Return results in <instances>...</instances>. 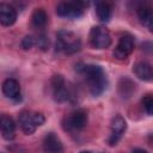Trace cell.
I'll return each mask as SVG.
<instances>
[{
  "label": "cell",
  "mask_w": 153,
  "mask_h": 153,
  "mask_svg": "<svg viewBox=\"0 0 153 153\" xmlns=\"http://www.w3.org/2000/svg\"><path fill=\"white\" fill-rule=\"evenodd\" d=\"M96 13L100 22L106 23V22H109L110 17H111V7L108 2L97 1L96 2Z\"/></svg>",
  "instance_id": "cell-16"
},
{
  "label": "cell",
  "mask_w": 153,
  "mask_h": 153,
  "mask_svg": "<svg viewBox=\"0 0 153 153\" xmlns=\"http://www.w3.org/2000/svg\"><path fill=\"white\" fill-rule=\"evenodd\" d=\"M133 71L135 75L141 80L148 81L153 79V67L147 62H136L133 67Z\"/></svg>",
  "instance_id": "cell-13"
},
{
  "label": "cell",
  "mask_w": 153,
  "mask_h": 153,
  "mask_svg": "<svg viewBox=\"0 0 153 153\" xmlns=\"http://www.w3.org/2000/svg\"><path fill=\"white\" fill-rule=\"evenodd\" d=\"M2 93L13 100H19L20 99V86L19 82L16 79H6L2 82Z\"/></svg>",
  "instance_id": "cell-11"
},
{
  "label": "cell",
  "mask_w": 153,
  "mask_h": 153,
  "mask_svg": "<svg viewBox=\"0 0 153 153\" xmlns=\"http://www.w3.org/2000/svg\"><path fill=\"white\" fill-rule=\"evenodd\" d=\"M80 153H91V152H88V151H82V152H80Z\"/></svg>",
  "instance_id": "cell-25"
},
{
  "label": "cell",
  "mask_w": 153,
  "mask_h": 153,
  "mask_svg": "<svg viewBox=\"0 0 153 153\" xmlns=\"http://www.w3.org/2000/svg\"><path fill=\"white\" fill-rule=\"evenodd\" d=\"M126 129H127V122L124 117H122L121 115H116L111 120V135L109 136V140H108L109 145L110 146L117 145V142L123 136Z\"/></svg>",
  "instance_id": "cell-5"
},
{
  "label": "cell",
  "mask_w": 153,
  "mask_h": 153,
  "mask_svg": "<svg viewBox=\"0 0 153 153\" xmlns=\"http://www.w3.org/2000/svg\"><path fill=\"white\" fill-rule=\"evenodd\" d=\"M31 116H32V121H33V123H35L37 127L42 126V124L44 123V121H45L44 116H43L42 114H39V112H32Z\"/></svg>",
  "instance_id": "cell-21"
},
{
  "label": "cell",
  "mask_w": 153,
  "mask_h": 153,
  "mask_svg": "<svg viewBox=\"0 0 153 153\" xmlns=\"http://www.w3.org/2000/svg\"><path fill=\"white\" fill-rule=\"evenodd\" d=\"M84 6H87V2H61L56 7V13L63 18H78L82 14Z\"/></svg>",
  "instance_id": "cell-4"
},
{
  "label": "cell",
  "mask_w": 153,
  "mask_h": 153,
  "mask_svg": "<svg viewBox=\"0 0 153 153\" xmlns=\"http://www.w3.org/2000/svg\"><path fill=\"white\" fill-rule=\"evenodd\" d=\"M90 43L96 49H105L111 44V36L106 29L93 26L90 31Z\"/></svg>",
  "instance_id": "cell-3"
},
{
  "label": "cell",
  "mask_w": 153,
  "mask_h": 153,
  "mask_svg": "<svg viewBox=\"0 0 153 153\" xmlns=\"http://www.w3.org/2000/svg\"><path fill=\"white\" fill-rule=\"evenodd\" d=\"M142 105L148 115H153V96L147 94L142 98Z\"/></svg>",
  "instance_id": "cell-19"
},
{
  "label": "cell",
  "mask_w": 153,
  "mask_h": 153,
  "mask_svg": "<svg viewBox=\"0 0 153 153\" xmlns=\"http://www.w3.org/2000/svg\"><path fill=\"white\" fill-rule=\"evenodd\" d=\"M51 87H53V96L56 102H66L69 98L68 91L65 87V80L62 75H54L51 78Z\"/></svg>",
  "instance_id": "cell-8"
},
{
  "label": "cell",
  "mask_w": 153,
  "mask_h": 153,
  "mask_svg": "<svg viewBox=\"0 0 153 153\" xmlns=\"http://www.w3.org/2000/svg\"><path fill=\"white\" fill-rule=\"evenodd\" d=\"M133 153H148V152H147V151H145V149L137 148V149H134V151H133Z\"/></svg>",
  "instance_id": "cell-24"
},
{
  "label": "cell",
  "mask_w": 153,
  "mask_h": 153,
  "mask_svg": "<svg viewBox=\"0 0 153 153\" xmlns=\"http://www.w3.org/2000/svg\"><path fill=\"white\" fill-rule=\"evenodd\" d=\"M86 123H87V112L82 109H79L68 116L67 123H66V129L80 130L86 126Z\"/></svg>",
  "instance_id": "cell-7"
},
{
  "label": "cell",
  "mask_w": 153,
  "mask_h": 153,
  "mask_svg": "<svg viewBox=\"0 0 153 153\" xmlns=\"http://www.w3.org/2000/svg\"><path fill=\"white\" fill-rule=\"evenodd\" d=\"M32 25L37 29H42L45 26L47 22H48V16H47V12L43 10V8H36L32 13Z\"/></svg>",
  "instance_id": "cell-17"
},
{
  "label": "cell",
  "mask_w": 153,
  "mask_h": 153,
  "mask_svg": "<svg viewBox=\"0 0 153 153\" xmlns=\"http://www.w3.org/2000/svg\"><path fill=\"white\" fill-rule=\"evenodd\" d=\"M135 92V82L129 78H122L118 81V93L123 98H129Z\"/></svg>",
  "instance_id": "cell-15"
},
{
  "label": "cell",
  "mask_w": 153,
  "mask_h": 153,
  "mask_svg": "<svg viewBox=\"0 0 153 153\" xmlns=\"http://www.w3.org/2000/svg\"><path fill=\"white\" fill-rule=\"evenodd\" d=\"M37 45H38L42 50H45V49L48 48V38H47L45 35L38 36V38H37Z\"/></svg>",
  "instance_id": "cell-22"
},
{
  "label": "cell",
  "mask_w": 153,
  "mask_h": 153,
  "mask_svg": "<svg viewBox=\"0 0 153 153\" xmlns=\"http://www.w3.org/2000/svg\"><path fill=\"white\" fill-rule=\"evenodd\" d=\"M79 71L85 75V79L88 84L90 92L93 96H99L106 87V75L100 66L97 65H84Z\"/></svg>",
  "instance_id": "cell-1"
},
{
  "label": "cell",
  "mask_w": 153,
  "mask_h": 153,
  "mask_svg": "<svg viewBox=\"0 0 153 153\" xmlns=\"http://www.w3.org/2000/svg\"><path fill=\"white\" fill-rule=\"evenodd\" d=\"M137 17L140 19V22L145 25H147V23L153 18V8L149 5H141L137 7Z\"/></svg>",
  "instance_id": "cell-18"
},
{
  "label": "cell",
  "mask_w": 153,
  "mask_h": 153,
  "mask_svg": "<svg viewBox=\"0 0 153 153\" xmlns=\"http://www.w3.org/2000/svg\"><path fill=\"white\" fill-rule=\"evenodd\" d=\"M81 49L80 39L71 31L60 30L57 32L56 39V50L63 51L65 54H75Z\"/></svg>",
  "instance_id": "cell-2"
},
{
  "label": "cell",
  "mask_w": 153,
  "mask_h": 153,
  "mask_svg": "<svg viewBox=\"0 0 153 153\" xmlns=\"http://www.w3.org/2000/svg\"><path fill=\"white\" fill-rule=\"evenodd\" d=\"M146 26H147V27H148V30H149V31L153 33V18H152V19H151V20L147 23V25H146Z\"/></svg>",
  "instance_id": "cell-23"
},
{
  "label": "cell",
  "mask_w": 153,
  "mask_h": 153,
  "mask_svg": "<svg viewBox=\"0 0 153 153\" xmlns=\"http://www.w3.org/2000/svg\"><path fill=\"white\" fill-rule=\"evenodd\" d=\"M17 20V11L8 4H0V23L4 26H11Z\"/></svg>",
  "instance_id": "cell-10"
},
{
  "label": "cell",
  "mask_w": 153,
  "mask_h": 153,
  "mask_svg": "<svg viewBox=\"0 0 153 153\" xmlns=\"http://www.w3.org/2000/svg\"><path fill=\"white\" fill-rule=\"evenodd\" d=\"M32 112H29V111H23V112H20V115H19V117H18V121H19V124H20V128H22V130L25 133V134H27V135H30V134H32V133H35V130H36V128H37V126L33 123V121H32Z\"/></svg>",
  "instance_id": "cell-14"
},
{
  "label": "cell",
  "mask_w": 153,
  "mask_h": 153,
  "mask_svg": "<svg viewBox=\"0 0 153 153\" xmlns=\"http://www.w3.org/2000/svg\"><path fill=\"white\" fill-rule=\"evenodd\" d=\"M62 143L56 134L48 133L43 139V151L45 153H62Z\"/></svg>",
  "instance_id": "cell-9"
},
{
  "label": "cell",
  "mask_w": 153,
  "mask_h": 153,
  "mask_svg": "<svg viewBox=\"0 0 153 153\" xmlns=\"http://www.w3.org/2000/svg\"><path fill=\"white\" fill-rule=\"evenodd\" d=\"M0 127H1V134H2V137L5 140H13L16 134H14V130H16V123L13 121L12 117H10L8 115H2L1 116V120H0Z\"/></svg>",
  "instance_id": "cell-12"
},
{
  "label": "cell",
  "mask_w": 153,
  "mask_h": 153,
  "mask_svg": "<svg viewBox=\"0 0 153 153\" xmlns=\"http://www.w3.org/2000/svg\"><path fill=\"white\" fill-rule=\"evenodd\" d=\"M33 44H35V39H33V37H32V36H25V37L22 39V43H20L22 48H23V49H25V50L31 49Z\"/></svg>",
  "instance_id": "cell-20"
},
{
  "label": "cell",
  "mask_w": 153,
  "mask_h": 153,
  "mask_svg": "<svg viewBox=\"0 0 153 153\" xmlns=\"http://www.w3.org/2000/svg\"><path fill=\"white\" fill-rule=\"evenodd\" d=\"M134 50V41L130 36H122L117 43V47L114 50V57L117 60H124L127 59L131 51Z\"/></svg>",
  "instance_id": "cell-6"
}]
</instances>
